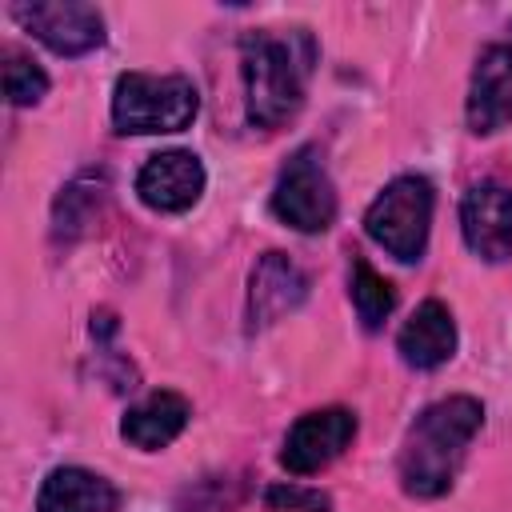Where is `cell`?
Instances as JSON below:
<instances>
[{"instance_id": "5bb4252c", "label": "cell", "mask_w": 512, "mask_h": 512, "mask_svg": "<svg viewBox=\"0 0 512 512\" xmlns=\"http://www.w3.org/2000/svg\"><path fill=\"white\" fill-rule=\"evenodd\" d=\"M188 416H192V404H188L180 392L160 388V392L144 396L136 408L124 412L120 436H124L132 448H140V452H160V448H168V444L184 432Z\"/></svg>"}, {"instance_id": "52a82bcc", "label": "cell", "mask_w": 512, "mask_h": 512, "mask_svg": "<svg viewBox=\"0 0 512 512\" xmlns=\"http://www.w3.org/2000/svg\"><path fill=\"white\" fill-rule=\"evenodd\" d=\"M352 440H356V416L348 408H316V412H304L288 428L280 464L292 476H312L328 468Z\"/></svg>"}, {"instance_id": "4fadbf2b", "label": "cell", "mask_w": 512, "mask_h": 512, "mask_svg": "<svg viewBox=\"0 0 512 512\" xmlns=\"http://www.w3.org/2000/svg\"><path fill=\"white\" fill-rule=\"evenodd\" d=\"M120 488L80 464L52 468L36 492V512H116Z\"/></svg>"}, {"instance_id": "9a60e30c", "label": "cell", "mask_w": 512, "mask_h": 512, "mask_svg": "<svg viewBox=\"0 0 512 512\" xmlns=\"http://www.w3.org/2000/svg\"><path fill=\"white\" fill-rule=\"evenodd\" d=\"M348 292H352V304H356V316L368 332H376L392 308H396V288L368 264V260H356L352 264V280H348Z\"/></svg>"}, {"instance_id": "277c9868", "label": "cell", "mask_w": 512, "mask_h": 512, "mask_svg": "<svg viewBox=\"0 0 512 512\" xmlns=\"http://www.w3.org/2000/svg\"><path fill=\"white\" fill-rule=\"evenodd\" d=\"M432 184L424 176H396L364 212V232L400 264H412L428 248L432 228Z\"/></svg>"}, {"instance_id": "ac0fdd59", "label": "cell", "mask_w": 512, "mask_h": 512, "mask_svg": "<svg viewBox=\"0 0 512 512\" xmlns=\"http://www.w3.org/2000/svg\"><path fill=\"white\" fill-rule=\"evenodd\" d=\"M176 512H224V500H220L216 484H204V488L188 492V496L180 500V508H176Z\"/></svg>"}, {"instance_id": "e0dca14e", "label": "cell", "mask_w": 512, "mask_h": 512, "mask_svg": "<svg viewBox=\"0 0 512 512\" xmlns=\"http://www.w3.org/2000/svg\"><path fill=\"white\" fill-rule=\"evenodd\" d=\"M264 504L272 512H332V500L320 488H308V484H296V480L272 484L264 492Z\"/></svg>"}, {"instance_id": "8fae6325", "label": "cell", "mask_w": 512, "mask_h": 512, "mask_svg": "<svg viewBox=\"0 0 512 512\" xmlns=\"http://www.w3.org/2000/svg\"><path fill=\"white\" fill-rule=\"evenodd\" d=\"M304 296H308V276L284 252H264L248 276V324L268 328L280 316L296 312Z\"/></svg>"}, {"instance_id": "30bf717a", "label": "cell", "mask_w": 512, "mask_h": 512, "mask_svg": "<svg viewBox=\"0 0 512 512\" xmlns=\"http://www.w3.org/2000/svg\"><path fill=\"white\" fill-rule=\"evenodd\" d=\"M460 232L464 244L488 260L500 264L512 256V188L504 184H476L460 200Z\"/></svg>"}, {"instance_id": "ba28073f", "label": "cell", "mask_w": 512, "mask_h": 512, "mask_svg": "<svg viewBox=\"0 0 512 512\" xmlns=\"http://www.w3.org/2000/svg\"><path fill=\"white\" fill-rule=\"evenodd\" d=\"M204 184H208V172H204L200 156L196 152H184V148L156 152L136 172V196L152 212H168V216L188 212L204 196Z\"/></svg>"}, {"instance_id": "7c38bea8", "label": "cell", "mask_w": 512, "mask_h": 512, "mask_svg": "<svg viewBox=\"0 0 512 512\" xmlns=\"http://www.w3.org/2000/svg\"><path fill=\"white\" fill-rule=\"evenodd\" d=\"M396 352L408 368H440L456 352V320L444 300H424L396 332Z\"/></svg>"}, {"instance_id": "6da1fadb", "label": "cell", "mask_w": 512, "mask_h": 512, "mask_svg": "<svg viewBox=\"0 0 512 512\" xmlns=\"http://www.w3.org/2000/svg\"><path fill=\"white\" fill-rule=\"evenodd\" d=\"M316 64V40L308 28H260L240 40V76H244V108L256 128L288 124L308 92V76Z\"/></svg>"}, {"instance_id": "5b68a950", "label": "cell", "mask_w": 512, "mask_h": 512, "mask_svg": "<svg viewBox=\"0 0 512 512\" xmlns=\"http://www.w3.org/2000/svg\"><path fill=\"white\" fill-rule=\"evenodd\" d=\"M268 204H272V216L296 232H328L340 212L336 184L312 148H300L288 156Z\"/></svg>"}, {"instance_id": "8992f818", "label": "cell", "mask_w": 512, "mask_h": 512, "mask_svg": "<svg viewBox=\"0 0 512 512\" xmlns=\"http://www.w3.org/2000/svg\"><path fill=\"white\" fill-rule=\"evenodd\" d=\"M8 16L32 32L40 44H48L56 56H84L104 44V16L92 4L80 0H36V4H12Z\"/></svg>"}, {"instance_id": "9c48e42d", "label": "cell", "mask_w": 512, "mask_h": 512, "mask_svg": "<svg viewBox=\"0 0 512 512\" xmlns=\"http://www.w3.org/2000/svg\"><path fill=\"white\" fill-rule=\"evenodd\" d=\"M464 120L476 136H492L512 124V44H488L476 56Z\"/></svg>"}, {"instance_id": "3957f363", "label": "cell", "mask_w": 512, "mask_h": 512, "mask_svg": "<svg viewBox=\"0 0 512 512\" xmlns=\"http://www.w3.org/2000/svg\"><path fill=\"white\" fill-rule=\"evenodd\" d=\"M200 112V92L188 76L124 72L112 88V124L124 136L184 132Z\"/></svg>"}, {"instance_id": "2e32d148", "label": "cell", "mask_w": 512, "mask_h": 512, "mask_svg": "<svg viewBox=\"0 0 512 512\" xmlns=\"http://www.w3.org/2000/svg\"><path fill=\"white\" fill-rule=\"evenodd\" d=\"M48 92V72L20 56V52H8V64H4V96L12 108H28V104H40Z\"/></svg>"}, {"instance_id": "7a4b0ae2", "label": "cell", "mask_w": 512, "mask_h": 512, "mask_svg": "<svg viewBox=\"0 0 512 512\" xmlns=\"http://www.w3.org/2000/svg\"><path fill=\"white\" fill-rule=\"evenodd\" d=\"M484 424V404L476 396H444L428 404L404 432L396 476L416 500H436L452 488L472 436Z\"/></svg>"}]
</instances>
